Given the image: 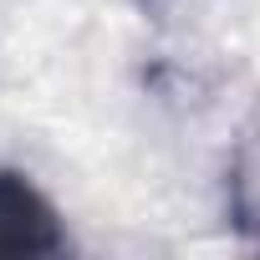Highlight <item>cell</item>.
<instances>
[{
	"label": "cell",
	"mask_w": 260,
	"mask_h": 260,
	"mask_svg": "<svg viewBox=\"0 0 260 260\" xmlns=\"http://www.w3.org/2000/svg\"><path fill=\"white\" fill-rule=\"evenodd\" d=\"M67 235L51 199L21 169H0V260H41L61 255Z\"/></svg>",
	"instance_id": "cell-1"
}]
</instances>
